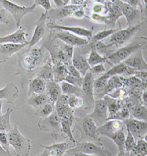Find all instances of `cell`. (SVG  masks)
I'll list each match as a JSON object with an SVG mask.
<instances>
[{"instance_id":"obj_1","label":"cell","mask_w":147,"mask_h":156,"mask_svg":"<svg viewBox=\"0 0 147 156\" xmlns=\"http://www.w3.org/2000/svg\"><path fill=\"white\" fill-rule=\"evenodd\" d=\"M45 48L41 47H29L25 50H21L19 53L17 72L15 76L21 75L22 82L29 83L31 78L36 75L38 70L43 65L50 57V54L44 51ZM24 83L23 84L24 85Z\"/></svg>"},{"instance_id":"obj_2","label":"cell","mask_w":147,"mask_h":156,"mask_svg":"<svg viewBox=\"0 0 147 156\" xmlns=\"http://www.w3.org/2000/svg\"><path fill=\"white\" fill-rule=\"evenodd\" d=\"M74 121L72 131L78 130L80 132L81 136L78 141L92 142L99 147H103V143L97 131L98 128L89 116L83 110L74 111Z\"/></svg>"},{"instance_id":"obj_3","label":"cell","mask_w":147,"mask_h":156,"mask_svg":"<svg viewBox=\"0 0 147 156\" xmlns=\"http://www.w3.org/2000/svg\"><path fill=\"white\" fill-rule=\"evenodd\" d=\"M146 47V37H139L134 39L126 46L121 47L106 57L107 62L110 66L113 67L119 63L123 62L125 59L138 50H143Z\"/></svg>"},{"instance_id":"obj_4","label":"cell","mask_w":147,"mask_h":156,"mask_svg":"<svg viewBox=\"0 0 147 156\" xmlns=\"http://www.w3.org/2000/svg\"><path fill=\"white\" fill-rule=\"evenodd\" d=\"M8 137L16 156H28L31 150V142L28 138L24 137L20 133L17 126H13V128L8 132Z\"/></svg>"},{"instance_id":"obj_5","label":"cell","mask_w":147,"mask_h":156,"mask_svg":"<svg viewBox=\"0 0 147 156\" xmlns=\"http://www.w3.org/2000/svg\"><path fill=\"white\" fill-rule=\"evenodd\" d=\"M146 23V21H143L133 27H127L124 30H121V28L119 29L117 32L110 35L108 41V44L106 45H109L116 48H119L128 42L130 40H131V38L135 35L136 32L141 30Z\"/></svg>"},{"instance_id":"obj_6","label":"cell","mask_w":147,"mask_h":156,"mask_svg":"<svg viewBox=\"0 0 147 156\" xmlns=\"http://www.w3.org/2000/svg\"><path fill=\"white\" fill-rule=\"evenodd\" d=\"M38 126L41 130L51 133V135L54 139H57L59 137L67 139L62 131L61 119L55 111H54L49 117L40 119Z\"/></svg>"},{"instance_id":"obj_7","label":"cell","mask_w":147,"mask_h":156,"mask_svg":"<svg viewBox=\"0 0 147 156\" xmlns=\"http://www.w3.org/2000/svg\"><path fill=\"white\" fill-rule=\"evenodd\" d=\"M66 153L69 155H74L77 153L95 156H112V154L108 149L99 147L92 142H79L76 141L74 147L68 149Z\"/></svg>"},{"instance_id":"obj_8","label":"cell","mask_w":147,"mask_h":156,"mask_svg":"<svg viewBox=\"0 0 147 156\" xmlns=\"http://www.w3.org/2000/svg\"><path fill=\"white\" fill-rule=\"evenodd\" d=\"M94 75L89 70L83 78V86L81 87L82 98L84 101L83 111L86 113L93 108L95 104V100L94 98Z\"/></svg>"},{"instance_id":"obj_9","label":"cell","mask_w":147,"mask_h":156,"mask_svg":"<svg viewBox=\"0 0 147 156\" xmlns=\"http://www.w3.org/2000/svg\"><path fill=\"white\" fill-rule=\"evenodd\" d=\"M0 2L2 3V5L3 6V8L10 12L13 16L16 22V26L17 28H19L21 26V20L27 14L33 12L35 9L37 7L35 3L30 7L25 6H19V5L14 4L12 2L8 1V0H1Z\"/></svg>"},{"instance_id":"obj_10","label":"cell","mask_w":147,"mask_h":156,"mask_svg":"<svg viewBox=\"0 0 147 156\" xmlns=\"http://www.w3.org/2000/svg\"><path fill=\"white\" fill-rule=\"evenodd\" d=\"M112 2L119 7L122 15L125 16L127 21L128 27H133L138 23L143 22L141 12L140 11L139 8H133L124 1L115 0Z\"/></svg>"},{"instance_id":"obj_11","label":"cell","mask_w":147,"mask_h":156,"mask_svg":"<svg viewBox=\"0 0 147 156\" xmlns=\"http://www.w3.org/2000/svg\"><path fill=\"white\" fill-rule=\"evenodd\" d=\"M50 35L54 39L60 40L63 43L73 47H83L88 43V40L79 37V36L70 33L66 31L52 30L51 32Z\"/></svg>"},{"instance_id":"obj_12","label":"cell","mask_w":147,"mask_h":156,"mask_svg":"<svg viewBox=\"0 0 147 156\" xmlns=\"http://www.w3.org/2000/svg\"><path fill=\"white\" fill-rule=\"evenodd\" d=\"M124 123L126 129L128 130L135 139H144L146 141L147 123L146 121H141L130 117L125 119Z\"/></svg>"},{"instance_id":"obj_13","label":"cell","mask_w":147,"mask_h":156,"mask_svg":"<svg viewBox=\"0 0 147 156\" xmlns=\"http://www.w3.org/2000/svg\"><path fill=\"white\" fill-rule=\"evenodd\" d=\"M85 6H77V5H66L63 8L51 9L46 13L47 19L50 22L55 23L56 21H62L67 17H73L74 12L79 9L85 8Z\"/></svg>"},{"instance_id":"obj_14","label":"cell","mask_w":147,"mask_h":156,"mask_svg":"<svg viewBox=\"0 0 147 156\" xmlns=\"http://www.w3.org/2000/svg\"><path fill=\"white\" fill-rule=\"evenodd\" d=\"M126 130V127L124 121L119 119H109L104 125L97 128L98 133L99 136L109 137L112 139L121 130Z\"/></svg>"},{"instance_id":"obj_15","label":"cell","mask_w":147,"mask_h":156,"mask_svg":"<svg viewBox=\"0 0 147 156\" xmlns=\"http://www.w3.org/2000/svg\"><path fill=\"white\" fill-rule=\"evenodd\" d=\"M54 111L61 119L68 120L74 123V110L68 105V95L62 94L54 103Z\"/></svg>"},{"instance_id":"obj_16","label":"cell","mask_w":147,"mask_h":156,"mask_svg":"<svg viewBox=\"0 0 147 156\" xmlns=\"http://www.w3.org/2000/svg\"><path fill=\"white\" fill-rule=\"evenodd\" d=\"M95 123L97 128L104 125L108 121V106L103 99L95 101L94 112L88 115Z\"/></svg>"},{"instance_id":"obj_17","label":"cell","mask_w":147,"mask_h":156,"mask_svg":"<svg viewBox=\"0 0 147 156\" xmlns=\"http://www.w3.org/2000/svg\"><path fill=\"white\" fill-rule=\"evenodd\" d=\"M47 28L50 29L52 30H63L66 31V32H70V33L75 34V35L83 36L87 38V40H89L93 36V31L94 27H91V29H85L84 27H68L64 26V25L57 24V23H52L49 22L46 23Z\"/></svg>"},{"instance_id":"obj_18","label":"cell","mask_w":147,"mask_h":156,"mask_svg":"<svg viewBox=\"0 0 147 156\" xmlns=\"http://www.w3.org/2000/svg\"><path fill=\"white\" fill-rule=\"evenodd\" d=\"M143 50H138L126 59L123 63L137 71H146L147 64L143 57Z\"/></svg>"},{"instance_id":"obj_19","label":"cell","mask_w":147,"mask_h":156,"mask_svg":"<svg viewBox=\"0 0 147 156\" xmlns=\"http://www.w3.org/2000/svg\"><path fill=\"white\" fill-rule=\"evenodd\" d=\"M28 36L26 30L23 26H20L19 28L13 33L8 34L5 37H0V44L3 43H13V44H24L30 43L27 41L26 37Z\"/></svg>"},{"instance_id":"obj_20","label":"cell","mask_w":147,"mask_h":156,"mask_svg":"<svg viewBox=\"0 0 147 156\" xmlns=\"http://www.w3.org/2000/svg\"><path fill=\"white\" fill-rule=\"evenodd\" d=\"M47 19V15L46 12H43L41 14V17L39 20L35 23V31H34L33 35L31 41H30L28 46L29 47H34L37 43H39L41 40L42 39L44 36L45 33V27H46V21Z\"/></svg>"},{"instance_id":"obj_21","label":"cell","mask_w":147,"mask_h":156,"mask_svg":"<svg viewBox=\"0 0 147 156\" xmlns=\"http://www.w3.org/2000/svg\"><path fill=\"white\" fill-rule=\"evenodd\" d=\"M29 43L24 44H13V43H3L0 44V63H4L13 54L19 53Z\"/></svg>"},{"instance_id":"obj_22","label":"cell","mask_w":147,"mask_h":156,"mask_svg":"<svg viewBox=\"0 0 147 156\" xmlns=\"http://www.w3.org/2000/svg\"><path fill=\"white\" fill-rule=\"evenodd\" d=\"M106 5L108 7V15H107V19H108V22L105 25V28L109 27L110 29H114L116 25V21H117L119 18L122 16L120 9L112 1H106Z\"/></svg>"},{"instance_id":"obj_23","label":"cell","mask_w":147,"mask_h":156,"mask_svg":"<svg viewBox=\"0 0 147 156\" xmlns=\"http://www.w3.org/2000/svg\"><path fill=\"white\" fill-rule=\"evenodd\" d=\"M72 64L79 71L81 76H85L86 73L90 70V66L88 60L83 54L77 51H74L72 59Z\"/></svg>"},{"instance_id":"obj_24","label":"cell","mask_w":147,"mask_h":156,"mask_svg":"<svg viewBox=\"0 0 147 156\" xmlns=\"http://www.w3.org/2000/svg\"><path fill=\"white\" fill-rule=\"evenodd\" d=\"M45 93L49 98L50 103L54 106V103L57 101L58 98L62 95V90H61V85L56 81H54V80L46 81Z\"/></svg>"},{"instance_id":"obj_25","label":"cell","mask_w":147,"mask_h":156,"mask_svg":"<svg viewBox=\"0 0 147 156\" xmlns=\"http://www.w3.org/2000/svg\"><path fill=\"white\" fill-rule=\"evenodd\" d=\"M19 90L13 83H9L5 87L0 90V100L6 101L9 103H13L19 96Z\"/></svg>"},{"instance_id":"obj_26","label":"cell","mask_w":147,"mask_h":156,"mask_svg":"<svg viewBox=\"0 0 147 156\" xmlns=\"http://www.w3.org/2000/svg\"><path fill=\"white\" fill-rule=\"evenodd\" d=\"M41 147L48 150L50 152V155L51 156H64V154L68 149L74 147L67 142L55 143L50 146H44V145L41 144Z\"/></svg>"},{"instance_id":"obj_27","label":"cell","mask_w":147,"mask_h":156,"mask_svg":"<svg viewBox=\"0 0 147 156\" xmlns=\"http://www.w3.org/2000/svg\"><path fill=\"white\" fill-rule=\"evenodd\" d=\"M52 62L50 57L48 60L44 65L40 68L36 73L35 76L40 79H43L45 81H48L51 80H54V74H53V68H52Z\"/></svg>"},{"instance_id":"obj_28","label":"cell","mask_w":147,"mask_h":156,"mask_svg":"<svg viewBox=\"0 0 147 156\" xmlns=\"http://www.w3.org/2000/svg\"><path fill=\"white\" fill-rule=\"evenodd\" d=\"M46 91V81L40 78L35 77L31 79L29 82V90L27 95L30 96L32 94H42Z\"/></svg>"},{"instance_id":"obj_29","label":"cell","mask_w":147,"mask_h":156,"mask_svg":"<svg viewBox=\"0 0 147 156\" xmlns=\"http://www.w3.org/2000/svg\"><path fill=\"white\" fill-rule=\"evenodd\" d=\"M102 99L104 100L107 103L108 112H109L108 117H112V116L115 115V114L122 108V106H124L123 100L112 98L110 97V96L108 95H105Z\"/></svg>"},{"instance_id":"obj_30","label":"cell","mask_w":147,"mask_h":156,"mask_svg":"<svg viewBox=\"0 0 147 156\" xmlns=\"http://www.w3.org/2000/svg\"><path fill=\"white\" fill-rule=\"evenodd\" d=\"M108 79H104L101 76L94 81V98L95 101L102 99L105 95V88Z\"/></svg>"},{"instance_id":"obj_31","label":"cell","mask_w":147,"mask_h":156,"mask_svg":"<svg viewBox=\"0 0 147 156\" xmlns=\"http://www.w3.org/2000/svg\"><path fill=\"white\" fill-rule=\"evenodd\" d=\"M83 47V48H85V50H86L85 53H87V52L88 51H90L89 57H88V59H87V60H88V62L90 66L93 67L94 65H97L99 64H103V63L105 62L106 58L98 53L94 47L88 46V44L85 45V46Z\"/></svg>"},{"instance_id":"obj_32","label":"cell","mask_w":147,"mask_h":156,"mask_svg":"<svg viewBox=\"0 0 147 156\" xmlns=\"http://www.w3.org/2000/svg\"><path fill=\"white\" fill-rule=\"evenodd\" d=\"M48 103H50V100L45 92L42 94H32L27 101V104L31 106L35 110Z\"/></svg>"},{"instance_id":"obj_33","label":"cell","mask_w":147,"mask_h":156,"mask_svg":"<svg viewBox=\"0 0 147 156\" xmlns=\"http://www.w3.org/2000/svg\"><path fill=\"white\" fill-rule=\"evenodd\" d=\"M88 5H90V8L85 9L89 10V13L100 14V15L107 16L108 15V7L106 5V1H89L88 3Z\"/></svg>"},{"instance_id":"obj_34","label":"cell","mask_w":147,"mask_h":156,"mask_svg":"<svg viewBox=\"0 0 147 156\" xmlns=\"http://www.w3.org/2000/svg\"><path fill=\"white\" fill-rule=\"evenodd\" d=\"M13 112V109L10 106L8 107L6 113L0 115V132H8L10 131L13 126L10 123V115Z\"/></svg>"},{"instance_id":"obj_35","label":"cell","mask_w":147,"mask_h":156,"mask_svg":"<svg viewBox=\"0 0 147 156\" xmlns=\"http://www.w3.org/2000/svg\"><path fill=\"white\" fill-rule=\"evenodd\" d=\"M52 68H53L54 80L58 84L64 81L66 76L68 75L66 65L63 64L53 65Z\"/></svg>"},{"instance_id":"obj_36","label":"cell","mask_w":147,"mask_h":156,"mask_svg":"<svg viewBox=\"0 0 147 156\" xmlns=\"http://www.w3.org/2000/svg\"><path fill=\"white\" fill-rule=\"evenodd\" d=\"M127 70L128 67L123 62H121L119 63V64L114 65L113 67H112V68L110 69V70H108V72L105 73V74H103V75L101 76V77L104 78V79H109L110 77H112V76H125V74L127 72Z\"/></svg>"},{"instance_id":"obj_37","label":"cell","mask_w":147,"mask_h":156,"mask_svg":"<svg viewBox=\"0 0 147 156\" xmlns=\"http://www.w3.org/2000/svg\"><path fill=\"white\" fill-rule=\"evenodd\" d=\"M130 116L132 118L141 121H146L147 119L146 107L143 104H138L130 112Z\"/></svg>"},{"instance_id":"obj_38","label":"cell","mask_w":147,"mask_h":156,"mask_svg":"<svg viewBox=\"0 0 147 156\" xmlns=\"http://www.w3.org/2000/svg\"><path fill=\"white\" fill-rule=\"evenodd\" d=\"M61 90H62V94L64 95H74L76 96H79L82 97V90L80 87L74 86V85L63 81L61 82Z\"/></svg>"},{"instance_id":"obj_39","label":"cell","mask_w":147,"mask_h":156,"mask_svg":"<svg viewBox=\"0 0 147 156\" xmlns=\"http://www.w3.org/2000/svg\"><path fill=\"white\" fill-rule=\"evenodd\" d=\"M118 30H119L118 29H109V30H105L103 31H101V32L96 34L95 35L92 36L91 38L88 41V43L89 44H94V43L99 42V41H101L102 40L109 37V36L112 35V34L115 33Z\"/></svg>"},{"instance_id":"obj_40","label":"cell","mask_w":147,"mask_h":156,"mask_svg":"<svg viewBox=\"0 0 147 156\" xmlns=\"http://www.w3.org/2000/svg\"><path fill=\"white\" fill-rule=\"evenodd\" d=\"M68 105L74 111L83 110L84 101L82 97L69 95H68Z\"/></svg>"},{"instance_id":"obj_41","label":"cell","mask_w":147,"mask_h":156,"mask_svg":"<svg viewBox=\"0 0 147 156\" xmlns=\"http://www.w3.org/2000/svg\"><path fill=\"white\" fill-rule=\"evenodd\" d=\"M132 152L137 156H146L147 154V142L144 139H135V145Z\"/></svg>"},{"instance_id":"obj_42","label":"cell","mask_w":147,"mask_h":156,"mask_svg":"<svg viewBox=\"0 0 147 156\" xmlns=\"http://www.w3.org/2000/svg\"><path fill=\"white\" fill-rule=\"evenodd\" d=\"M73 126V122H70L68 120H64V119H61V128H62V131L63 134L66 136L67 139L73 142V144L75 145L76 141L74 139L73 133H72V126Z\"/></svg>"},{"instance_id":"obj_43","label":"cell","mask_w":147,"mask_h":156,"mask_svg":"<svg viewBox=\"0 0 147 156\" xmlns=\"http://www.w3.org/2000/svg\"><path fill=\"white\" fill-rule=\"evenodd\" d=\"M54 111V105L48 103L44 104L43 106L39 107L37 109L35 110V114L36 116L41 117V118H45L49 117L51 114Z\"/></svg>"},{"instance_id":"obj_44","label":"cell","mask_w":147,"mask_h":156,"mask_svg":"<svg viewBox=\"0 0 147 156\" xmlns=\"http://www.w3.org/2000/svg\"><path fill=\"white\" fill-rule=\"evenodd\" d=\"M130 117V113L129 112L128 108L126 106H122V108H121L119 112L116 113L115 115L112 116V117H108V120L109 119H119V120L124 121L125 119H127Z\"/></svg>"},{"instance_id":"obj_45","label":"cell","mask_w":147,"mask_h":156,"mask_svg":"<svg viewBox=\"0 0 147 156\" xmlns=\"http://www.w3.org/2000/svg\"><path fill=\"white\" fill-rule=\"evenodd\" d=\"M107 95L110 96V97L112 98L123 100L128 95V90L126 88H124V87H122L116 89V90H114L112 92H110Z\"/></svg>"},{"instance_id":"obj_46","label":"cell","mask_w":147,"mask_h":156,"mask_svg":"<svg viewBox=\"0 0 147 156\" xmlns=\"http://www.w3.org/2000/svg\"><path fill=\"white\" fill-rule=\"evenodd\" d=\"M127 136L125 138L124 150L125 152H130L132 151V150H133L134 147L135 145V139L133 137V136L132 135L131 133L128 130H127Z\"/></svg>"},{"instance_id":"obj_47","label":"cell","mask_w":147,"mask_h":156,"mask_svg":"<svg viewBox=\"0 0 147 156\" xmlns=\"http://www.w3.org/2000/svg\"><path fill=\"white\" fill-rule=\"evenodd\" d=\"M87 18H88L90 20L93 21L94 22L97 23H105V25L107 24L108 22V19H107V16L100 15V14H96V13H88V15L85 16Z\"/></svg>"},{"instance_id":"obj_48","label":"cell","mask_w":147,"mask_h":156,"mask_svg":"<svg viewBox=\"0 0 147 156\" xmlns=\"http://www.w3.org/2000/svg\"><path fill=\"white\" fill-rule=\"evenodd\" d=\"M0 145L8 153H10V143L8 141V133L0 132Z\"/></svg>"},{"instance_id":"obj_49","label":"cell","mask_w":147,"mask_h":156,"mask_svg":"<svg viewBox=\"0 0 147 156\" xmlns=\"http://www.w3.org/2000/svg\"><path fill=\"white\" fill-rule=\"evenodd\" d=\"M65 81L69 83V84L74 85V86L78 87H82L83 83V78H77L74 77V76H72L71 75H68L65 79Z\"/></svg>"},{"instance_id":"obj_50","label":"cell","mask_w":147,"mask_h":156,"mask_svg":"<svg viewBox=\"0 0 147 156\" xmlns=\"http://www.w3.org/2000/svg\"><path fill=\"white\" fill-rule=\"evenodd\" d=\"M34 3H35L37 6L38 5H40V6L43 7V8L45 9V12H46V13H47L48 11H50L51 9H52L50 0H35V1H34Z\"/></svg>"},{"instance_id":"obj_51","label":"cell","mask_w":147,"mask_h":156,"mask_svg":"<svg viewBox=\"0 0 147 156\" xmlns=\"http://www.w3.org/2000/svg\"><path fill=\"white\" fill-rule=\"evenodd\" d=\"M0 23L8 25L10 20L8 19V12L5 8H0Z\"/></svg>"},{"instance_id":"obj_52","label":"cell","mask_w":147,"mask_h":156,"mask_svg":"<svg viewBox=\"0 0 147 156\" xmlns=\"http://www.w3.org/2000/svg\"><path fill=\"white\" fill-rule=\"evenodd\" d=\"M90 71L94 74V75H99V74L103 73L105 72V68L103 64H99L97 65H94V66L91 67L90 68Z\"/></svg>"},{"instance_id":"obj_53","label":"cell","mask_w":147,"mask_h":156,"mask_svg":"<svg viewBox=\"0 0 147 156\" xmlns=\"http://www.w3.org/2000/svg\"><path fill=\"white\" fill-rule=\"evenodd\" d=\"M67 67V70H68V75H71L72 76H74V77L80 78L82 77L80 73H79V71L73 66V65L70 64L68 65H66Z\"/></svg>"},{"instance_id":"obj_54","label":"cell","mask_w":147,"mask_h":156,"mask_svg":"<svg viewBox=\"0 0 147 156\" xmlns=\"http://www.w3.org/2000/svg\"><path fill=\"white\" fill-rule=\"evenodd\" d=\"M54 2L55 3L57 8H60L68 5V3L70 2V1L69 0H54Z\"/></svg>"},{"instance_id":"obj_55","label":"cell","mask_w":147,"mask_h":156,"mask_svg":"<svg viewBox=\"0 0 147 156\" xmlns=\"http://www.w3.org/2000/svg\"><path fill=\"white\" fill-rule=\"evenodd\" d=\"M0 156H11L10 154H9L4 149L2 148V147L0 145Z\"/></svg>"},{"instance_id":"obj_56","label":"cell","mask_w":147,"mask_h":156,"mask_svg":"<svg viewBox=\"0 0 147 156\" xmlns=\"http://www.w3.org/2000/svg\"><path fill=\"white\" fill-rule=\"evenodd\" d=\"M146 95H147V92H146V91H144L142 93V95H141V101L143 102L146 103L147 102V99H146Z\"/></svg>"},{"instance_id":"obj_57","label":"cell","mask_w":147,"mask_h":156,"mask_svg":"<svg viewBox=\"0 0 147 156\" xmlns=\"http://www.w3.org/2000/svg\"><path fill=\"white\" fill-rule=\"evenodd\" d=\"M117 156H130V152H119Z\"/></svg>"},{"instance_id":"obj_58","label":"cell","mask_w":147,"mask_h":156,"mask_svg":"<svg viewBox=\"0 0 147 156\" xmlns=\"http://www.w3.org/2000/svg\"><path fill=\"white\" fill-rule=\"evenodd\" d=\"M49 155H50V152H49L47 150H44V152L39 154L37 156H49Z\"/></svg>"},{"instance_id":"obj_59","label":"cell","mask_w":147,"mask_h":156,"mask_svg":"<svg viewBox=\"0 0 147 156\" xmlns=\"http://www.w3.org/2000/svg\"><path fill=\"white\" fill-rule=\"evenodd\" d=\"M74 156H95V155H86V154H83V153H77V154H75Z\"/></svg>"},{"instance_id":"obj_60","label":"cell","mask_w":147,"mask_h":156,"mask_svg":"<svg viewBox=\"0 0 147 156\" xmlns=\"http://www.w3.org/2000/svg\"><path fill=\"white\" fill-rule=\"evenodd\" d=\"M4 102H5V101L0 100V115H1V114H2V105H3V103H4Z\"/></svg>"},{"instance_id":"obj_61","label":"cell","mask_w":147,"mask_h":156,"mask_svg":"<svg viewBox=\"0 0 147 156\" xmlns=\"http://www.w3.org/2000/svg\"><path fill=\"white\" fill-rule=\"evenodd\" d=\"M130 156H137V155H136L134 153V152H130Z\"/></svg>"}]
</instances>
